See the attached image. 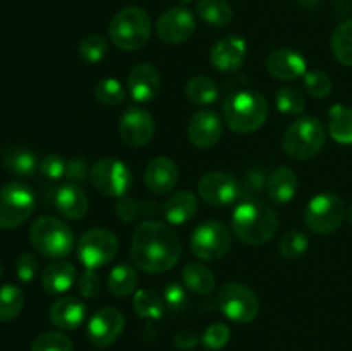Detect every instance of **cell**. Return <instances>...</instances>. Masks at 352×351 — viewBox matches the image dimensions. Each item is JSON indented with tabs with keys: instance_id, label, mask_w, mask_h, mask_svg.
<instances>
[{
	"instance_id": "obj_13",
	"label": "cell",
	"mask_w": 352,
	"mask_h": 351,
	"mask_svg": "<svg viewBox=\"0 0 352 351\" xmlns=\"http://www.w3.org/2000/svg\"><path fill=\"white\" fill-rule=\"evenodd\" d=\"M198 195L212 206H227L243 198L241 182L227 172H208L198 181Z\"/></svg>"
},
{
	"instance_id": "obj_52",
	"label": "cell",
	"mask_w": 352,
	"mask_h": 351,
	"mask_svg": "<svg viewBox=\"0 0 352 351\" xmlns=\"http://www.w3.org/2000/svg\"><path fill=\"white\" fill-rule=\"evenodd\" d=\"M349 220H351V224H352V205H351V209H349Z\"/></svg>"
},
{
	"instance_id": "obj_14",
	"label": "cell",
	"mask_w": 352,
	"mask_h": 351,
	"mask_svg": "<svg viewBox=\"0 0 352 351\" xmlns=\"http://www.w3.org/2000/svg\"><path fill=\"white\" fill-rule=\"evenodd\" d=\"M120 140L127 147L140 148L151 141L155 134L153 116L143 107L131 105L120 114L119 119Z\"/></svg>"
},
{
	"instance_id": "obj_45",
	"label": "cell",
	"mask_w": 352,
	"mask_h": 351,
	"mask_svg": "<svg viewBox=\"0 0 352 351\" xmlns=\"http://www.w3.org/2000/svg\"><path fill=\"white\" fill-rule=\"evenodd\" d=\"M65 171H67V160L57 153H50L40 162V172L47 179L52 181H58V179L65 178Z\"/></svg>"
},
{
	"instance_id": "obj_41",
	"label": "cell",
	"mask_w": 352,
	"mask_h": 351,
	"mask_svg": "<svg viewBox=\"0 0 352 351\" xmlns=\"http://www.w3.org/2000/svg\"><path fill=\"white\" fill-rule=\"evenodd\" d=\"M305 88L315 98H325L332 92V79L323 71H309L305 74Z\"/></svg>"
},
{
	"instance_id": "obj_26",
	"label": "cell",
	"mask_w": 352,
	"mask_h": 351,
	"mask_svg": "<svg viewBox=\"0 0 352 351\" xmlns=\"http://www.w3.org/2000/svg\"><path fill=\"white\" fill-rule=\"evenodd\" d=\"M164 217L172 226L189 222L198 213V198L191 191H177L164 203Z\"/></svg>"
},
{
	"instance_id": "obj_30",
	"label": "cell",
	"mask_w": 352,
	"mask_h": 351,
	"mask_svg": "<svg viewBox=\"0 0 352 351\" xmlns=\"http://www.w3.org/2000/svg\"><path fill=\"white\" fill-rule=\"evenodd\" d=\"M186 96L196 105H212L219 98V86L208 76H195L186 85Z\"/></svg>"
},
{
	"instance_id": "obj_22",
	"label": "cell",
	"mask_w": 352,
	"mask_h": 351,
	"mask_svg": "<svg viewBox=\"0 0 352 351\" xmlns=\"http://www.w3.org/2000/svg\"><path fill=\"white\" fill-rule=\"evenodd\" d=\"M52 203L60 215L69 220H79L86 217L89 202L86 193L78 184H64L52 193Z\"/></svg>"
},
{
	"instance_id": "obj_7",
	"label": "cell",
	"mask_w": 352,
	"mask_h": 351,
	"mask_svg": "<svg viewBox=\"0 0 352 351\" xmlns=\"http://www.w3.org/2000/svg\"><path fill=\"white\" fill-rule=\"evenodd\" d=\"M33 189L21 181L7 182L0 188V227L16 229L23 226L34 210Z\"/></svg>"
},
{
	"instance_id": "obj_19",
	"label": "cell",
	"mask_w": 352,
	"mask_h": 351,
	"mask_svg": "<svg viewBox=\"0 0 352 351\" xmlns=\"http://www.w3.org/2000/svg\"><path fill=\"white\" fill-rule=\"evenodd\" d=\"M246 41L241 36H227L217 41L210 50V62L220 72H237L246 58Z\"/></svg>"
},
{
	"instance_id": "obj_5",
	"label": "cell",
	"mask_w": 352,
	"mask_h": 351,
	"mask_svg": "<svg viewBox=\"0 0 352 351\" xmlns=\"http://www.w3.org/2000/svg\"><path fill=\"white\" fill-rule=\"evenodd\" d=\"M30 241L38 253L57 260L67 257L74 246L71 227L52 215L38 217L34 220L30 229Z\"/></svg>"
},
{
	"instance_id": "obj_49",
	"label": "cell",
	"mask_w": 352,
	"mask_h": 351,
	"mask_svg": "<svg viewBox=\"0 0 352 351\" xmlns=\"http://www.w3.org/2000/svg\"><path fill=\"white\" fill-rule=\"evenodd\" d=\"M116 212L117 217L120 220H124V222H134L138 219V215H140V205H138L136 200L129 198L126 195L122 198H119V202L116 205Z\"/></svg>"
},
{
	"instance_id": "obj_1",
	"label": "cell",
	"mask_w": 352,
	"mask_h": 351,
	"mask_svg": "<svg viewBox=\"0 0 352 351\" xmlns=\"http://www.w3.org/2000/svg\"><path fill=\"white\" fill-rule=\"evenodd\" d=\"M182 253L181 237L168 224L144 220L136 227L131 241V258L140 270L162 274L175 267Z\"/></svg>"
},
{
	"instance_id": "obj_18",
	"label": "cell",
	"mask_w": 352,
	"mask_h": 351,
	"mask_svg": "<svg viewBox=\"0 0 352 351\" xmlns=\"http://www.w3.org/2000/svg\"><path fill=\"white\" fill-rule=\"evenodd\" d=\"M160 72L153 64H148V62L134 65L127 76V92L131 98L138 103L153 102L160 93Z\"/></svg>"
},
{
	"instance_id": "obj_16",
	"label": "cell",
	"mask_w": 352,
	"mask_h": 351,
	"mask_svg": "<svg viewBox=\"0 0 352 351\" xmlns=\"http://www.w3.org/2000/svg\"><path fill=\"white\" fill-rule=\"evenodd\" d=\"M126 319L117 308L107 306L93 313L88 322V337L95 346L107 348L116 343L124 332Z\"/></svg>"
},
{
	"instance_id": "obj_17",
	"label": "cell",
	"mask_w": 352,
	"mask_h": 351,
	"mask_svg": "<svg viewBox=\"0 0 352 351\" xmlns=\"http://www.w3.org/2000/svg\"><path fill=\"white\" fill-rule=\"evenodd\" d=\"M223 133L222 119L210 109L198 110L189 119L188 138L196 148H213L220 141Z\"/></svg>"
},
{
	"instance_id": "obj_53",
	"label": "cell",
	"mask_w": 352,
	"mask_h": 351,
	"mask_svg": "<svg viewBox=\"0 0 352 351\" xmlns=\"http://www.w3.org/2000/svg\"><path fill=\"white\" fill-rule=\"evenodd\" d=\"M179 2H182V3H189V2H192V0H179Z\"/></svg>"
},
{
	"instance_id": "obj_4",
	"label": "cell",
	"mask_w": 352,
	"mask_h": 351,
	"mask_svg": "<svg viewBox=\"0 0 352 351\" xmlns=\"http://www.w3.org/2000/svg\"><path fill=\"white\" fill-rule=\"evenodd\" d=\"M151 36V17L141 7H126L112 17L109 38L117 48L126 52L143 48Z\"/></svg>"
},
{
	"instance_id": "obj_21",
	"label": "cell",
	"mask_w": 352,
	"mask_h": 351,
	"mask_svg": "<svg viewBox=\"0 0 352 351\" xmlns=\"http://www.w3.org/2000/svg\"><path fill=\"white\" fill-rule=\"evenodd\" d=\"M179 167L172 158L155 157L144 169V184L155 195H167L177 186Z\"/></svg>"
},
{
	"instance_id": "obj_33",
	"label": "cell",
	"mask_w": 352,
	"mask_h": 351,
	"mask_svg": "<svg viewBox=\"0 0 352 351\" xmlns=\"http://www.w3.org/2000/svg\"><path fill=\"white\" fill-rule=\"evenodd\" d=\"M330 47L340 64L352 67V19L344 21L333 30Z\"/></svg>"
},
{
	"instance_id": "obj_3",
	"label": "cell",
	"mask_w": 352,
	"mask_h": 351,
	"mask_svg": "<svg viewBox=\"0 0 352 351\" xmlns=\"http://www.w3.org/2000/svg\"><path fill=\"white\" fill-rule=\"evenodd\" d=\"M222 114L229 129L237 134H250L267 123L270 105L261 93L244 89L229 95L223 102Z\"/></svg>"
},
{
	"instance_id": "obj_38",
	"label": "cell",
	"mask_w": 352,
	"mask_h": 351,
	"mask_svg": "<svg viewBox=\"0 0 352 351\" xmlns=\"http://www.w3.org/2000/svg\"><path fill=\"white\" fill-rule=\"evenodd\" d=\"M308 246H309L308 236H306L305 233H301V231L292 229L284 234L278 250H280L282 257L287 258V260H298V258H301L302 255L306 253Z\"/></svg>"
},
{
	"instance_id": "obj_36",
	"label": "cell",
	"mask_w": 352,
	"mask_h": 351,
	"mask_svg": "<svg viewBox=\"0 0 352 351\" xmlns=\"http://www.w3.org/2000/svg\"><path fill=\"white\" fill-rule=\"evenodd\" d=\"M95 98L105 107H117L126 98V89L122 83L116 78H103L95 86Z\"/></svg>"
},
{
	"instance_id": "obj_54",
	"label": "cell",
	"mask_w": 352,
	"mask_h": 351,
	"mask_svg": "<svg viewBox=\"0 0 352 351\" xmlns=\"http://www.w3.org/2000/svg\"><path fill=\"white\" fill-rule=\"evenodd\" d=\"M0 275H2V265H0Z\"/></svg>"
},
{
	"instance_id": "obj_6",
	"label": "cell",
	"mask_w": 352,
	"mask_h": 351,
	"mask_svg": "<svg viewBox=\"0 0 352 351\" xmlns=\"http://www.w3.org/2000/svg\"><path fill=\"white\" fill-rule=\"evenodd\" d=\"M327 141L323 124L316 117H301L285 129L282 148L294 160H309L322 151Z\"/></svg>"
},
{
	"instance_id": "obj_35",
	"label": "cell",
	"mask_w": 352,
	"mask_h": 351,
	"mask_svg": "<svg viewBox=\"0 0 352 351\" xmlns=\"http://www.w3.org/2000/svg\"><path fill=\"white\" fill-rule=\"evenodd\" d=\"M24 306L23 289L14 284L0 288V322H10L16 319Z\"/></svg>"
},
{
	"instance_id": "obj_27",
	"label": "cell",
	"mask_w": 352,
	"mask_h": 351,
	"mask_svg": "<svg viewBox=\"0 0 352 351\" xmlns=\"http://www.w3.org/2000/svg\"><path fill=\"white\" fill-rule=\"evenodd\" d=\"M2 162L7 171L19 178H33L40 171V160L26 147H10L3 151Z\"/></svg>"
},
{
	"instance_id": "obj_43",
	"label": "cell",
	"mask_w": 352,
	"mask_h": 351,
	"mask_svg": "<svg viewBox=\"0 0 352 351\" xmlns=\"http://www.w3.org/2000/svg\"><path fill=\"white\" fill-rule=\"evenodd\" d=\"M267 181H268V172L265 171L263 167L251 169V171L244 176L243 182H241V193H243V198H253L256 193H261L263 189H267Z\"/></svg>"
},
{
	"instance_id": "obj_51",
	"label": "cell",
	"mask_w": 352,
	"mask_h": 351,
	"mask_svg": "<svg viewBox=\"0 0 352 351\" xmlns=\"http://www.w3.org/2000/svg\"><path fill=\"white\" fill-rule=\"evenodd\" d=\"M299 3H302L305 7H309V9H313V7H318L320 3L323 2V0H298Z\"/></svg>"
},
{
	"instance_id": "obj_42",
	"label": "cell",
	"mask_w": 352,
	"mask_h": 351,
	"mask_svg": "<svg viewBox=\"0 0 352 351\" xmlns=\"http://www.w3.org/2000/svg\"><path fill=\"white\" fill-rule=\"evenodd\" d=\"M201 344L210 351H219L222 348L227 346V343L230 341V329L226 323H212L208 329L203 332L201 336Z\"/></svg>"
},
{
	"instance_id": "obj_46",
	"label": "cell",
	"mask_w": 352,
	"mask_h": 351,
	"mask_svg": "<svg viewBox=\"0 0 352 351\" xmlns=\"http://www.w3.org/2000/svg\"><path fill=\"white\" fill-rule=\"evenodd\" d=\"M78 291L86 299H91L100 295V291H102V279L96 274V270L86 268L82 272L81 277L78 279Z\"/></svg>"
},
{
	"instance_id": "obj_47",
	"label": "cell",
	"mask_w": 352,
	"mask_h": 351,
	"mask_svg": "<svg viewBox=\"0 0 352 351\" xmlns=\"http://www.w3.org/2000/svg\"><path fill=\"white\" fill-rule=\"evenodd\" d=\"M38 274V260L34 258V255L31 253H23L17 258L16 264V275L21 282L28 284V282L33 281Z\"/></svg>"
},
{
	"instance_id": "obj_32",
	"label": "cell",
	"mask_w": 352,
	"mask_h": 351,
	"mask_svg": "<svg viewBox=\"0 0 352 351\" xmlns=\"http://www.w3.org/2000/svg\"><path fill=\"white\" fill-rule=\"evenodd\" d=\"M138 274L131 265H117L109 275V291L117 298H126L136 291Z\"/></svg>"
},
{
	"instance_id": "obj_34",
	"label": "cell",
	"mask_w": 352,
	"mask_h": 351,
	"mask_svg": "<svg viewBox=\"0 0 352 351\" xmlns=\"http://www.w3.org/2000/svg\"><path fill=\"white\" fill-rule=\"evenodd\" d=\"M133 308L141 319L158 320L164 317V299L150 289H138L133 298Z\"/></svg>"
},
{
	"instance_id": "obj_25",
	"label": "cell",
	"mask_w": 352,
	"mask_h": 351,
	"mask_svg": "<svg viewBox=\"0 0 352 351\" xmlns=\"http://www.w3.org/2000/svg\"><path fill=\"white\" fill-rule=\"evenodd\" d=\"M76 267L69 260H54L41 272V286L50 295H62L74 286Z\"/></svg>"
},
{
	"instance_id": "obj_37",
	"label": "cell",
	"mask_w": 352,
	"mask_h": 351,
	"mask_svg": "<svg viewBox=\"0 0 352 351\" xmlns=\"http://www.w3.org/2000/svg\"><path fill=\"white\" fill-rule=\"evenodd\" d=\"M79 57L88 64H96L102 62L109 54V41L102 34H88L79 41Z\"/></svg>"
},
{
	"instance_id": "obj_31",
	"label": "cell",
	"mask_w": 352,
	"mask_h": 351,
	"mask_svg": "<svg viewBox=\"0 0 352 351\" xmlns=\"http://www.w3.org/2000/svg\"><path fill=\"white\" fill-rule=\"evenodd\" d=\"M196 12L212 26H227L232 21V7L226 0H198Z\"/></svg>"
},
{
	"instance_id": "obj_24",
	"label": "cell",
	"mask_w": 352,
	"mask_h": 351,
	"mask_svg": "<svg viewBox=\"0 0 352 351\" xmlns=\"http://www.w3.org/2000/svg\"><path fill=\"white\" fill-rule=\"evenodd\" d=\"M298 186V174L291 167H287V165H282V167H277L274 172L268 174L267 189L265 191L268 193V198L272 202L277 203V205H285V203H289L296 196Z\"/></svg>"
},
{
	"instance_id": "obj_39",
	"label": "cell",
	"mask_w": 352,
	"mask_h": 351,
	"mask_svg": "<svg viewBox=\"0 0 352 351\" xmlns=\"http://www.w3.org/2000/svg\"><path fill=\"white\" fill-rule=\"evenodd\" d=\"M305 95L298 88H280L275 95V105L282 114L298 116L305 110Z\"/></svg>"
},
{
	"instance_id": "obj_48",
	"label": "cell",
	"mask_w": 352,
	"mask_h": 351,
	"mask_svg": "<svg viewBox=\"0 0 352 351\" xmlns=\"http://www.w3.org/2000/svg\"><path fill=\"white\" fill-rule=\"evenodd\" d=\"M65 178L67 181H71L72 184H78V182H85L89 178V169L88 162L85 158H71L67 160V171H65Z\"/></svg>"
},
{
	"instance_id": "obj_29",
	"label": "cell",
	"mask_w": 352,
	"mask_h": 351,
	"mask_svg": "<svg viewBox=\"0 0 352 351\" xmlns=\"http://www.w3.org/2000/svg\"><path fill=\"white\" fill-rule=\"evenodd\" d=\"M182 282L189 291L196 295H210L215 291V275L208 267L201 264H189L182 270Z\"/></svg>"
},
{
	"instance_id": "obj_11",
	"label": "cell",
	"mask_w": 352,
	"mask_h": 351,
	"mask_svg": "<svg viewBox=\"0 0 352 351\" xmlns=\"http://www.w3.org/2000/svg\"><path fill=\"white\" fill-rule=\"evenodd\" d=\"M119 253V240L116 234L109 229H89L79 237L78 241V257L86 268L96 270L105 267Z\"/></svg>"
},
{
	"instance_id": "obj_23",
	"label": "cell",
	"mask_w": 352,
	"mask_h": 351,
	"mask_svg": "<svg viewBox=\"0 0 352 351\" xmlns=\"http://www.w3.org/2000/svg\"><path fill=\"white\" fill-rule=\"evenodd\" d=\"M86 319V305L74 296H62L50 306V320L62 330H76Z\"/></svg>"
},
{
	"instance_id": "obj_12",
	"label": "cell",
	"mask_w": 352,
	"mask_h": 351,
	"mask_svg": "<svg viewBox=\"0 0 352 351\" xmlns=\"http://www.w3.org/2000/svg\"><path fill=\"white\" fill-rule=\"evenodd\" d=\"M191 250L205 262H215L230 250V233L219 220H205L191 234Z\"/></svg>"
},
{
	"instance_id": "obj_44",
	"label": "cell",
	"mask_w": 352,
	"mask_h": 351,
	"mask_svg": "<svg viewBox=\"0 0 352 351\" xmlns=\"http://www.w3.org/2000/svg\"><path fill=\"white\" fill-rule=\"evenodd\" d=\"M162 299H164L165 308L170 313H175V315L181 313L182 310L188 306V292H186V289L182 288L181 284H177V282H170V284L165 288Z\"/></svg>"
},
{
	"instance_id": "obj_2",
	"label": "cell",
	"mask_w": 352,
	"mask_h": 351,
	"mask_svg": "<svg viewBox=\"0 0 352 351\" xmlns=\"http://www.w3.org/2000/svg\"><path fill=\"white\" fill-rule=\"evenodd\" d=\"M278 229L275 210L256 198H243L232 213V231L243 243L261 246L274 240Z\"/></svg>"
},
{
	"instance_id": "obj_20",
	"label": "cell",
	"mask_w": 352,
	"mask_h": 351,
	"mask_svg": "<svg viewBox=\"0 0 352 351\" xmlns=\"http://www.w3.org/2000/svg\"><path fill=\"white\" fill-rule=\"evenodd\" d=\"M306 67V58L294 48H277L267 57L268 72L280 81H296L305 78Z\"/></svg>"
},
{
	"instance_id": "obj_8",
	"label": "cell",
	"mask_w": 352,
	"mask_h": 351,
	"mask_svg": "<svg viewBox=\"0 0 352 351\" xmlns=\"http://www.w3.org/2000/svg\"><path fill=\"white\" fill-rule=\"evenodd\" d=\"M346 217L344 202L333 193H320L313 196L305 210V222L315 234H332L342 226Z\"/></svg>"
},
{
	"instance_id": "obj_28",
	"label": "cell",
	"mask_w": 352,
	"mask_h": 351,
	"mask_svg": "<svg viewBox=\"0 0 352 351\" xmlns=\"http://www.w3.org/2000/svg\"><path fill=\"white\" fill-rule=\"evenodd\" d=\"M329 134L340 145H352V109L333 105L329 110Z\"/></svg>"
},
{
	"instance_id": "obj_50",
	"label": "cell",
	"mask_w": 352,
	"mask_h": 351,
	"mask_svg": "<svg viewBox=\"0 0 352 351\" xmlns=\"http://www.w3.org/2000/svg\"><path fill=\"white\" fill-rule=\"evenodd\" d=\"M174 343L179 350H192V348L198 346L199 339L192 330H179L174 337Z\"/></svg>"
},
{
	"instance_id": "obj_9",
	"label": "cell",
	"mask_w": 352,
	"mask_h": 351,
	"mask_svg": "<svg viewBox=\"0 0 352 351\" xmlns=\"http://www.w3.org/2000/svg\"><path fill=\"white\" fill-rule=\"evenodd\" d=\"M217 306L223 317L237 323H248L260 313V301L253 289L239 282H227L219 289Z\"/></svg>"
},
{
	"instance_id": "obj_15",
	"label": "cell",
	"mask_w": 352,
	"mask_h": 351,
	"mask_svg": "<svg viewBox=\"0 0 352 351\" xmlns=\"http://www.w3.org/2000/svg\"><path fill=\"white\" fill-rule=\"evenodd\" d=\"M155 31L164 43H184L195 34L196 19L191 10L186 7H172L158 17Z\"/></svg>"
},
{
	"instance_id": "obj_10",
	"label": "cell",
	"mask_w": 352,
	"mask_h": 351,
	"mask_svg": "<svg viewBox=\"0 0 352 351\" xmlns=\"http://www.w3.org/2000/svg\"><path fill=\"white\" fill-rule=\"evenodd\" d=\"M89 181L103 195L122 198L133 186V172L119 158L103 157L89 171Z\"/></svg>"
},
{
	"instance_id": "obj_40",
	"label": "cell",
	"mask_w": 352,
	"mask_h": 351,
	"mask_svg": "<svg viewBox=\"0 0 352 351\" xmlns=\"http://www.w3.org/2000/svg\"><path fill=\"white\" fill-rule=\"evenodd\" d=\"M31 351H72V341L65 334L48 330L33 341Z\"/></svg>"
}]
</instances>
